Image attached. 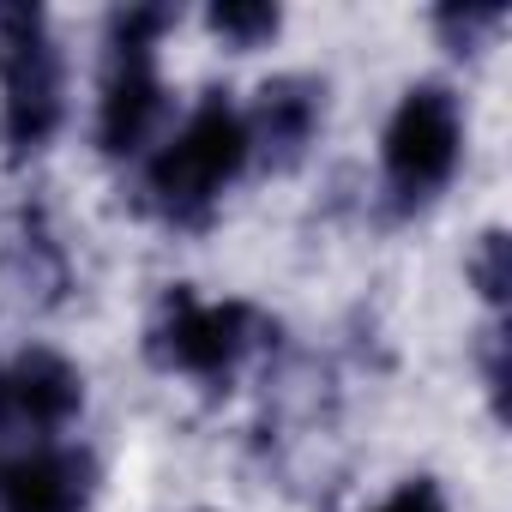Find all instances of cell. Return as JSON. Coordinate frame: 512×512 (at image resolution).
<instances>
[{
	"label": "cell",
	"instance_id": "10",
	"mask_svg": "<svg viewBox=\"0 0 512 512\" xmlns=\"http://www.w3.org/2000/svg\"><path fill=\"white\" fill-rule=\"evenodd\" d=\"M386 512H440V494H434V488L422 482V488H404V494H398V500H392Z\"/></svg>",
	"mask_w": 512,
	"mask_h": 512
},
{
	"label": "cell",
	"instance_id": "9",
	"mask_svg": "<svg viewBox=\"0 0 512 512\" xmlns=\"http://www.w3.org/2000/svg\"><path fill=\"white\" fill-rule=\"evenodd\" d=\"M476 278H482V296H506V241L500 235H488V253H482V266H476Z\"/></svg>",
	"mask_w": 512,
	"mask_h": 512
},
{
	"label": "cell",
	"instance_id": "6",
	"mask_svg": "<svg viewBox=\"0 0 512 512\" xmlns=\"http://www.w3.org/2000/svg\"><path fill=\"white\" fill-rule=\"evenodd\" d=\"M0 506L7 512H73L79 506V470L67 458H25L0 470Z\"/></svg>",
	"mask_w": 512,
	"mask_h": 512
},
{
	"label": "cell",
	"instance_id": "1",
	"mask_svg": "<svg viewBox=\"0 0 512 512\" xmlns=\"http://www.w3.org/2000/svg\"><path fill=\"white\" fill-rule=\"evenodd\" d=\"M241 157H247L241 121H235L223 103H211V109H199L193 127L157 157L151 181H157V193H163L169 205H193V199H211V193L241 169Z\"/></svg>",
	"mask_w": 512,
	"mask_h": 512
},
{
	"label": "cell",
	"instance_id": "4",
	"mask_svg": "<svg viewBox=\"0 0 512 512\" xmlns=\"http://www.w3.org/2000/svg\"><path fill=\"white\" fill-rule=\"evenodd\" d=\"M157 121V79H151V61L145 49H121L115 61V79H109V97H103V145L109 151H133Z\"/></svg>",
	"mask_w": 512,
	"mask_h": 512
},
{
	"label": "cell",
	"instance_id": "3",
	"mask_svg": "<svg viewBox=\"0 0 512 512\" xmlns=\"http://www.w3.org/2000/svg\"><path fill=\"white\" fill-rule=\"evenodd\" d=\"M79 410V380L55 356H25L0 374V428H55Z\"/></svg>",
	"mask_w": 512,
	"mask_h": 512
},
{
	"label": "cell",
	"instance_id": "8",
	"mask_svg": "<svg viewBox=\"0 0 512 512\" xmlns=\"http://www.w3.org/2000/svg\"><path fill=\"white\" fill-rule=\"evenodd\" d=\"M211 25H217V31H229L235 43H253V37L278 31V13H272V7H217V13H211Z\"/></svg>",
	"mask_w": 512,
	"mask_h": 512
},
{
	"label": "cell",
	"instance_id": "2",
	"mask_svg": "<svg viewBox=\"0 0 512 512\" xmlns=\"http://www.w3.org/2000/svg\"><path fill=\"white\" fill-rule=\"evenodd\" d=\"M452 157H458V115H452V103L440 91H416L398 109L392 133H386V169H392V181L404 193H422V187H434V181L452 175Z\"/></svg>",
	"mask_w": 512,
	"mask_h": 512
},
{
	"label": "cell",
	"instance_id": "5",
	"mask_svg": "<svg viewBox=\"0 0 512 512\" xmlns=\"http://www.w3.org/2000/svg\"><path fill=\"white\" fill-rule=\"evenodd\" d=\"M241 326H247V314L241 308H193V302H181V314H175V344H169V356L181 362V368H223L235 350H241Z\"/></svg>",
	"mask_w": 512,
	"mask_h": 512
},
{
	"label": "cell",
	"instance_id": "7",
	"mask_svg": "<svg viewBox=\"0 0 512 512\" xmlns=\"http://www.w3.org/2000/svg\"><path fill=\"white\" fill-rule=\"evenodd\" d=\"M308 127H314V97H302L296 85H278V91H266V103H260V139L266 145H278L284 157L308 139Z\"/></svg>",
	"mask_w": 512,
	"mask_h": 512
}]
</instances>
